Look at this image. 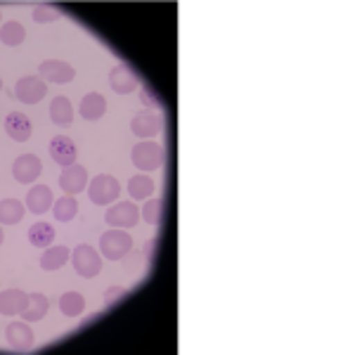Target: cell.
Returning a JSON list of instances; mask_svg holds the SVG:
<instances>
[{"instance_id":"cell-31","label":"cell","mask_w":355,"mask_h":355,"mask_svg":"<svg viewBox=\"0 0 355 355\" xmlns=\"http://www.w3.org/2000/svg\"><path fill=\"white\" fill-rule=\"evenodd\" d=\"M3 239H5V234H3V227H0V244H3Z\"/></svg>"},{"instance_id":"cell-1","label":"cell","mask_w":355,"mask_h":355,"mask_svg":"<svg viewBox=\"0 0 355 355\" xmlns=\"http://www.w3.org/2000/svg\"><path fill=\"white\" fill-rule=\"evenodd\" d=\"M130 159L140 171H157L164 164V147L154 140H140L130 152Z\"/></svg>"},{"instance_id":"cell-21","label":"cell","mask_w":355,"mask_h":355,"mask_svg":"<svg viewBox=\"0 0 355 355\" xmlns=\"http://www.w3.org/2000/svg\"><path fill=\"white\" fill-rule=\"evenodd\" d=\"M24 218V204L17 199H3L0 202V223L3 225H17Z\"/></svg>"},{"instance_id":"cell-13","label":"cell","mask_w":355,"mask_h":355,"mask_svg":"<svg viewBox=\"0 0 355 355\" xmlns=\"http://www.w3.org/2000/svg\"><path fill=\"white\" fill-rule=\"evenodd\" d=\"M5 133H8L17 142H26L31 137V121H28L26 114L10 112L5 116Z\"/></svg>"},{"instance_id":"cell-9","label":"cell","mask_w":355,"mask_h":355,"mask_svg":"<svg viewBox=\"0 0 355 355\" xmlns=\"http://www.w3.org/2000/svg\"><path fill=\"white\" fill-rule=\"evenodd\" d=\"M60 187L64 190L67 194H81L85 187H88V171L83 168V166L78 164H71L67 166L64 171H62L60 175Z\"/></svg>"},{"instance_id":"cell-23","label":"cell","mask_w":355,"mask_h":355,"mask_svg":"<svg viewBox=\"0 0 355 355\" xmlns=\"http://www.w3.org/2000/svg\"><path fill=\"white\" fill-rule=\"evenodd\" d=\"M60 311L67 315V318H78L85 311V299L78 291H67L60 299Z\"/></svg>"},{"instance_id":"cell-28","label":"cell","mask_w":355,"mask_h":355,"mask_svg":"<svg viewBox=\"0 0 355 355\" xmlns=\"http://www.w3.org/2000/svg\"><path fill=\"white\" fill-rule=\"evenodd\" d=\"M31 17L38 24H50V21L57 19V8H53V5H38V8H33Z\"/></svg>"},{"instance_id":"cell-16","label":"cell","mask_w":355,"mask_h":355,"mask_svg":"<svg viewBox=\"0 0 355 355\" xmlns=\"http://www.w3.org/2000/svg\"><path fill=\"white\" fill-rule=\"evenodd\" d=\"M107 112V100L100 93H88L81 100V107H78V114L85 119V121H100Z\"/></svg>"},{"instance_id":"cell-20","label":"cell","mask_w":355,"mask_h":355,"mask_svg":"<svg viewBox=\"0 0 355 355\" xmlns=\"http://www.w3.org/2000/svg\"><path fill=\"white\" fill-rule=\"evenodd\" d=\"M55 239V227L50 223H36V225L28 227V242L36 249H48Z\"/></svg>"},{"instance_id":"cell-30","label":"cell","mask_w":355,"mask_h":355,"mask_svg":"<svg viewBox=\"0 0 355 355\" xmlns=\"http://www.w3.org/2000/svg\"><path fill=\"white\" fill-rule=\"evenodd\" d=\"M142 105L145 107H154V95H150V90H142Z\"/></svg>"},{"instance_id":"cell-6","label":"cell","mask_w":355,"mask_h":355,"mask_svg":"<svg viewBox=\"0 0 355 355\" xmlns=\"http://www.w3.org/2000/svg\"><path fill=\"white\" fill-rule=\"evenodd\" d=\"M15 95L24 105H36L48 95V83L41 76H21L15 85Z\"/></svg>"},{"instance_id":"cell-22","label":"cell","mask_w":355,"mask_h":355,"mask_svg":"<svg viewBox=\"0 0 355 355\" xmlns=\"http://www.w3.org/2000/svg\"><path fill=\"white\" fill-rule=\"evenodd\" d=\"M69 254H71V251L62 244L50 246V249L41 256V268L43 270H57V268H62L69 261Z\"/></svg>"},{"instance_id":"cell-26","label":"cell","mask_w":355,"mask_h":355,"mask_svg":"<svg viewBox=\"0 0 355 355\" xmlns=\"http://www.w3.org/2000/svg\"><path fill=\"white\" fill-rule=\"evenodd\" d=\"M53 211H55V218L60 220V223H69V220L76 218L78 204H76V199L69 194V197H60V199H57V204L53 206Z\"/></svg>"},{"instance_id":"cell-19","label":"cell","mask_w":355,"mask_h":355,"mask_svg":"<svg viewBox=\"0 0 355 355\" xmlns=\"http://www.w3.org/2000/svg\"><path fill=\"white\" fill-rule=\"evenodd\" d=\"M50 119H53L57 125H69L73 121V105L69 102V97L60 95L50 102Z\"/></svg>"},{"instance_id":"cell-15","label":"cell","mask_w":355,"mask_h":355,"mask_svg":"<svg viewBox=\"0 0 355 355\" xmlns=\"http://www.w3.org/2000/svg\"><path fill=\"white\" fill-rule=\"evenodd\" d=\"M48 308H50V301L45 294H26V303L21 308V318L26 322H38L48 315Z\"/></svg>"},{"instance_id":"cell-12","label":"cell","mask_w":355,"mask_h":355,"mask_svg":"<svg viewBox=\"0 0 355 355\" xmlns=\"http://www.w3.org/2000/svg\"><path fill=\"white\" fill-rule=\"evenodd\" d=\"M50 157H53L55 164H60L67 168V166L76 164V145H73L69 137L57 135V137H53V142H50Z\"/></svg>"},{"instance_id":"cell-32","label":"cell","mask_w":355,"mask_h":355,"mask_svg":"<svg viewBox=\"0 0 355 355\" xmlns=\"http://www.w3.org/2000/svg\"><path fill=\"white\" fill-rule=\"evenodd\" d=\"M0 90H3V81H0Z\"/></svg>"},{"instance_id":"cell-2","label":"cell","mask_w":355,"mask_h":355,"mask_svg":"<svg viewBox=\"0 0 355 355\" xmlns=\"http://www.w3.org/2000/svg\"><path fill=\"white\" fill-rule=\"evenodd\" d=\"M130 249H133V239H130L128 232L119 230V227H112L110 232L100 237V254L112 261H121Z\"/></svg>"},{"instance_id":"cell-27","label":"cell","mask_w":355,"mask_h":355,"mask_svg":"<svg viewBox=\"0 0 355 355\" xmlns=\"http://www.w3.org/2000/svg\"><path fill=\"white\" fill-rule=\"evenodd\" d=\"M162 209H164L162 199L152 197L150 202L145 204V209H142V218H145V223H150V225H157V223L162 220Z\"/></svg>"},{"instance_id":"cell-4","label":"cell","mask_w":355,"mask_h":355,"mask_svg":"<svg viewBox=\"0 0 355 355\" xmlns=\"http://www.w3.org/2000/svg\"><path fill=\"white\" fill-rule=\"evenodd\" d=\"M121 194V185H119L116 178L112 175H97L88 187V197L93 204H100V206H107L112 204L114 199Z\"/></svg>"},{"instance_id":"cell-29","label":"cell","mask_w":355,"mask_h":355,"mask_svg":"<svg viewBox=\"0 0 355 355\" xmlns=\"http://www.w3.org/2000/svg\"><path fill=\"white\" fill-rule=\"evenodd\" d=\"M121 287H110V289H107V296H105V303H112V299H114V296H119V294H121Z\"/></svg>"},{"instance_id":"cell-25","label":"cell","mask_w":355,"mask_h":355,"mask_svg":"<svg viewBox=\"0 0 355 355\" xmlns=\"http://www.w3.org/2000/svg\"><path fill=\"white\" fill-rule=\"evenodd\" d=\"M26 38V28L19 24V21H8L3 28H0V41L5 45H10V48H17V45H21Z\"/></svg>"},{"instance_id":"cell-17","label":"cell","mask_w":355,"mask_h":355,"mask_svg":"<svg viewBox=\"0 0 355 355\" xmlns=\"http://www.w3.org/2000/svg\"><path fill=\"white\" fill-rule=\"evenodd\" d=\"M26 206H28V211L36 216L45 214V211L53 206V190H50L48 185L31 187V192L26 194Z\"/></svg>"},{"instance_id":"cell-10","label":"cell","mask_w":355,"mask_h":355,"mask_svg":"<svg viewBox=\"0 0 355 355\" xmlns=\"http://www.w3.org/2000/svg\"><path fill=\"white\" fill-rule=\"evenodd\" d=\"M38 76H41L45 83L64 85L73 78V69H71V64H67V62L48 60V62H43L41 69H38Z\"/></svg>"},{"instance_id":"cell-24","label":"cell","mask_w":355,"mask_h":355,"mask_svg":"<svg viewBox=\"0 0 355 355\" xmlns=\"http://www.w3.org/2000/svg\"><path fill=\"white\" fill-rule=\"evenodd\" d=\"M128 192L133 199H150L154 194V180L150 175H133L128 182Z\"/></svg>"},{"instance_id":"cell-8","label":"cell","mask_w":355,"mask_h":355,"mask_svg":"<svg viewBox=\"0 0 355 355\" xmlns=\"http://www.w3.org/2000/svg\"><path fill=\"white\" fill-rule=\"evenodd\" d=\"M41 171H43V164H41V159H38L36 154H21V157L17 159L15 166H12L15 180L21 182V185L33 182L38 175H41Z\"/></svg>"},{"instance_id":"cell-11","label":"cell","mask_w":355,"mask_h":355,"mask_svg":"<svg viewBox=\"0 0 355 355\" xmlns=\"http://www.w3.org/2000/svg\"><path fill=\"white\" fill-rule=\"evenodd\" d=\"M110 85L114 93L128 95L137 88V73L128 64H119L110 71Z\"/></svg>"},{"instance_id":"cell-14","label":"cell","mask_w":355,"mask_h":355,"mask_svg":"<svg viewBox=\"0 0 355 355\" xmlns=\"http://www.w3.org/2000/svg\"><path fill=\"white\" fill-rule=\"evenodd\" d=\"M8 343L15 351L24 353L33 346V331L26 322H10L8 324Z\"/></svg>"},{"instance_id":"cell-3","label":"cell","mask_w":355,"mask_h":355,"mask_svg":"<svg viewBox=\"0 0 355 355\" xmlns=\"http://www.w3.org/2000/svg\"><path fill=\"white\" fill-rule=\"evenodd\" d=\"M71 263H73V270L81 275V277L90 279L102 272V256L90 244H78L71 254Z\"/></svg>"},{"instance_id":"cell-18","label":"cell","mask_w":355,"mask_h":355,"mask_svg":"<svg viewBox=\"0 0 355 355\" xmlns=\"http://www.w3.org/2000/svg\"><path fill=\"white\" fill-rule=\"evenodd\" d=\"M24 303H26V291H21V289L0 291V313H3V315H17V313H21Z\"/></svg>"},{"instance_id":"cell-5","label":"cell","mask_w":355,"mask_h":355,"mask_svg":"<svg viewBox=\"0 0 355 355\" xmlns=\"http://www.w3.org/2000/svg\"><path fill=\"white\" fill-rule=\"evenodd\" d=\"M105 220L110 223L112 227L128 230V227H135L137 220H140V209H137L133 202H119L105 214Z\"/></svg>"},{"instance_id":"cell-7","label":"cell","mask_w":355,"mask_h":355,"mask_svg":"<svg viewBox=\"0 0 355 355\" xmlns=\"http://www.w3.org/2000/svg\"><path fill=\"white\" fill-rule=\"evenodd\" d=\"M130 130H133V135L140 137V140H150V137L159 135V130H162V116L152 110L137 112L133 116V121H130Z\"/></svg>"}]
</instances>
